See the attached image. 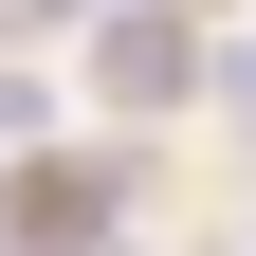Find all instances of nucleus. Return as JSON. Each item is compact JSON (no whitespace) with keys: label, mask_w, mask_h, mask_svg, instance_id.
<instances>
[{"label":"nucleus","mask_w":256,"mask_h":256,"mask_svg":"<svg viewBox=\"0 0 256 256\" xmlns=\"http://www.w3.org/2000/svg\"><path fill=\"white\" fill-rule=\"evenodd\" d=\"M18 220H37V238H92V220H110V165H37L0 202V238H18Z\"/></svg>","instance_id":"obj_2"},{"label":"nucleus","mask_w":256,"mask_h":256,"mask_svg":"<svg viewBox=\"0 0 256 256\" xmlns=\"http://www.w3.org/2000/svg\"><path fill=\"white\" fill-rule=\"evenodd\" d=\"M0 146H37V74H0Z\"/></svg>","instance_id":"obj_3"},{"label":"nucleus","mask_w":256,"mask_h":256,"mask_svg":"<svg viewBox=\"0 0 256 256\" xmlns=\"http://www.w3.org/2000/svg\"><path fill=\"white\" fill-rule=\"evenodd\" d=\"M202 74H220V55H202V18H165V0H128L110 37H92V92H110V110H183Z\"/></svg>","instance_id":"obj_1"},{"label":"nucleus","mask_w":256,"mask_h":256,"mask_svg":"<svg viewBox=\"0 0 256 256\" xmlns=\"http://www.w3.org/2000/svg\"><path fill=\"white\" fill-rule=\"evenodd\" d=\"M238 110H256V55H238Z\"/></svg>","instance_id":"obj_5"},{"label":"nucleus","mask_w":256,"mask_h":256,"mask_svg":"<svg viewBox=\"0 0 256 256\" xmlns=\"http://www.w3.org/2000/svg\"><path fill=\"white\" fill-rule=\"evenodd\" d=\"M0 18H18V37H37V18H92V0H0Z\"/></svg>","instance_id":"obj_4"}]
</instances>
